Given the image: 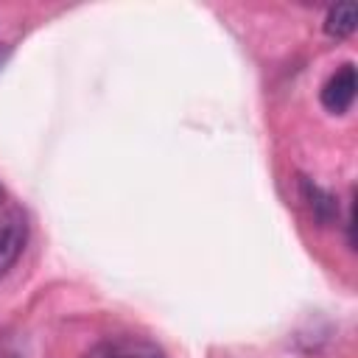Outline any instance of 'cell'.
Returning <instances> with one entry per match:
<instances>
[{
	"instance_id": "6da1fadb",
	"label": "cell",
	"mask_w": 358,
	"mask_h": 358,
	"mask_svg": "<svg viewBox=\"0 0 358 358\" xmlns=\"http://www.w3.org/2000/svg\"><path fill=\"white\" fill-rule=\"evenodd\" d=\"M28 243V221L20 210L0 213V277L20 260Z\"/></svg>"
},
{
	"instance_id": "7a4b0ae2",
	"label": "cell",
	"mask_w": 358,
	"mask_h": 358,
	"mask_svg": "<svg viewBox=\"0 0 358 358\" xmlns=\"http://www.w3.org/2000/svg\"><path fill=\"white\" fill-rule=\"evenodd\" d=\"M355 64H341L322 87V106L333 115H344L355 101Z\"/></svg>"
},
{
	"instance_id": "3957f363",
	"label": "cell",
	"mask_w": 358,
	"mask_h": 358,
	"mask_svg": "<svg viewBox=\"0 0 358 358\" xmlns=\"http://www.w3.org/2000/svg\"><path fill=\"white\" fill-rule=\"evenodd\" d=\"M299 185H302V199H305L308 210L313 213V218L319 224H330L333 218H338V201H336V196H330L327 190H322L319 185H313L305 176H302Z\"/></svg>"
},
{
	"instance_id": "277c9868",
	"label": "cell",
	"mask_w": 358,
	"mask_h": 358,
	"mask_svg": "<svg viewBox=\"0 0 358 358\" xmlns=\"http://www.w3.org/2000/svg\"><path fill=\"white\" fill-rule=\"evenodd\" d=\"M355 22H358L355 3H338L324 17V34L333 36V39H344V36H350L355 31Z\"/></svg>"
},
{
	"instance_id": "5b68a950",
	"label": "cell",
	"mask_w": 358,
	"mask_h": 358,
	"mask_svg": "<svg viewBox=\"0 0 358 358\" xmlns=\"http://www.w3.org/2000/svg\"><path fill=\"white\" fill-rule=\"evenodd\" d=\"M98 358H162V352L148 344V341H140V338H126V341H115V344H106Z\"/></svg>"
},
{
	"instance_id": "8992f818",
	"label": "cell",
	"mask_w": 358,
	"mask_h": 358,
	"mask_svg": "<svg viewBox=\"0 0 358 358\" xmlns=\"http://www.w3.org/2000/svg\"><path fill=\"white\" fill-rule=\"evenodd\" d=\"M0 199H3V190H0Z\"/></svg>"
}]
</instances>
